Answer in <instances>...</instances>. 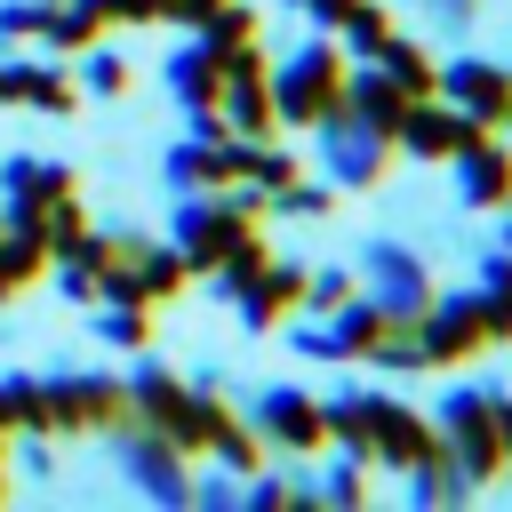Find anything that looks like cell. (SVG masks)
Listing matches in <instances>:
<instances>
[{"mask_svg": "<svg viewBox=\"0 0 512 512\" xmlns=\"http://www.w3.org/2000/svg\"><path fill=\"white\" fill-rule=\"evenodd\" d=\"M344 88H352L344 56H336V48H304V56L272 80V112H280L288 128H320V120L344 112Z\"/></svg>", "mask_w": 512, "mask_h": 512, "instance_id": "obj_1", "label": "cell"}, {"mask_svg": "<svg viewBox=\"0 0 512 512\" xmlns=\"http://www.w3.org/2000/svg\"><path fill=\"white\" fill-rule=\"evenodd\" d=\"M440 448L456 456V472L480 488V480H496L504 472V432H496V400H480V392H456L448 400V416H440Z\"/></svg>", "mask_w": 512, "mask_h": 512, "instance_id": "obj_2", "label": "cell"}, {"mask_svg": "<svg viewBox=\"0 0 512 512\" xmlns=\"http://www.w3.org/2000/svg\"><path fill=\"white\" fill-rule=\"evenodd\" d=\"M416 344H424V360H472V352H488V344H496L488 304H480V296L424 304V312H416Z\"/></svg>", "mask_w": 512, "mask_h": 512, "instance_id": "obj_3", "label": "cell"}, {"mask_svg": "<svg viewBox=\"0 0 512 512\" xmlns=\"http://www.w3.org/2000/svg\"><path fill=\"white\" fill-rule=\"evenodd\" d=\"M432 440H440V432H432L416 408H400V400H368V408H360V464H392V472H408Z\"/></svg>", "mask_w": 512, "mask_h": 512, "instance_id": "obj_4", "label": "cell"}, {"mask_svg": "<svg viewBox=\"0 0 512 512\" xmlns=\"http://www.w3.org/2000/svg\"><path fill=\"white\" fill-rule=\"evenodd\" d=\"M120 416H136V408H128V392L104 384V376H72V384L40 392V424H48V432H104V424H120Z\"/></svg>", "mask_w": 512, "mask_h": 512, "instance_id": "obj_5", "label": "cell"}, {"mask_svg": "<svg viewBox=\"0 0 512 512\" xmlns=\"http://www.w3.org/2000/svg\"><path fill=\"white\" fill-rule=\"evenodd\" d=\"M248 232H256V208H240V200L216 208V200H208V208H184V248H176V256H184V272H216Z\"/></svg>", "mask_w": 512, "mask_h": 512, "instance_id": "obj_6", "label": "cell"}, {"mask_svg": "<svg viewBox=\"0 0 512 512\" xmlns=\"http://www.w3.org/2000/svg\"><path fill=\"white\" fill-rule=\"evenodd\" d=\"M72 168H56V160H8V224H24V232H40L48 224V208H64L72 200Z\"/></svg>", "mask_w": 512, "mask_h": 512, "instance_id": "obj_7", "label": "cell"}, {"mask_svg": "<svg viewBox=\"0 0 512 512\" xmlns=\"http://www.w3.org/2000/svg\"><path fill=\"white\" fill-rule=\"evenodd\" d=\"M472 136H488V128H480L472 112H440L432 96H416V104H408V120H400V144H408L416 160H456Z\"/></svg>", "mask_w": 512, "mask_h": 512, "instance_id": "obj_8", "label": "cell"}, {"mask_svg": "<svg viewBox=\"0 0 512 512\" xmlns=\"http://www.w3.org/2000/svg\"><path fill=\"white\" fill-rule=\"evenodd\" d=\"M256 424H264V440H280L288 456H328V408H312L304 392H264Z\"/></svg>", "mask_w": 512, "mask_h": 512, "instance_id": "obj_9", "label": "cell"}, {"mask_svg": "<svg viewBox=\"0 0 512 512\" xmlns=\"http://www.w3.org/2000/svg\"><path fill=\"white\" fill-rule=\"evenodd\" d=\"M440 88H448V96H456V112H472L480 128L512 120V72H496V64H448V72H440Z\"/></svg>", "mask_w": 512, "mask_h": 512, "instance_id": "obj_10", "label": "cell"}, {"mask_svg": "<svg viewBox=\"0 0 512 512\" xmlns=\"http://www.w3.org/2000/svg\"><path fill=\"white\" fill-rule=\"evenodd\" d=\"M408 104H416V96H408V88H400L392 72H368V80H352V88H344V112H352V120H360L368 136H384V144L400 136Z\"/></svg>", "mask_w": 512, "mask_h": 512, "instance_id": "obj_11", "label": "cell"}, {"mask_svg": "<svg viewBox=\"0 0 512 512\" xmlns=\"http://www.w3.org/2000/svg\"><path fill=\"white\" fill-rule=\"evenodd\" d=\"M456 160H464V200H472V208H504V200H512V152H504V144L472 136Z\"/></svg>", "mask_w": 512, "mask_h": 512, "instance_id": "obj_12", "label": "cell"}, {"mask_svg": "<svg viewBox=\"0 0 512 512\" xmlns=\"http://www.w3.org/2000/svg\"><path fill=\"white\" fill-rule=\"evenodd\" d=\"M168 88H176L184 104L216 112V104H224V56H216V48H184V56L168 64Z\"/></svg>", "mask_w": 512, "mask_h": 512, "instance_id": "obj_13", "label": "cell"}, {"mask_svg": "<svg viewBox=\"0 0 512 512\" xmlns=\"http://www.w3.org/2000/svg\"><path fill=\"white\" fill-rule=\"evenodd\" d=\"M128 472H136L152 496H184V472H176V440H160V432L128 440Z\"/></svg>", "mask_w": 512, "mask_h": 512, "instance_id": "obj_14", "label": "cell"}, {"mask_svg": "<svg viewBox=\"0 0 512 512\" xmlns=\"http://www.w3.org/2000/svg\"><path fill=\"white\" fill-rule=\"evenodd\" d=\"M376 64H384L408 96H440V72H432V56H424L416 40H384V48H376Z\"/></svg>", "mask_w": 512, "mask_h": 512, "instance_id": "obj_15", "label": "cell"}, {"mask_svg": "<svg viewBox=\"0 0 512 512\" xmlns=\"http://www.w3.org/2000/svg\"><path fill=\"white\" fill-rule=\"evenodd\" d=\"M208 48H216V56H232V48H256V16H248L240 0H224V8L208 16Z\"/></svg>", "mask_w": 512, "mask_h": 512, "instance_id": "obj_16", "label": "cell"}, {"mask_svg": "<svg viewBox=\"0 0 512 512\" xmlns=\"http://www.w3.org/2000/svg\"><path fill=\"white\" fill-rule=\"evenodd\" d=\"M96 88H104V96H128V64H120V56H96Z\"/></svg>", "mask_w": 512, "mask_h": 512, "instance_id": "obj_17", "label": "cell"}, {"mask_svg": "<svg viewBox=\"0 0 512 512\" xmlns=\"http://www.w3.org/2000/svg\"><path fill=\"white\" fill-rule=\"evenodd\" d=\"M224 0H160V16H184V24H208Z\"/></svg>", "mask_w": 512, "mask_h": 512, "instance_id": "obj_18", "label": "cell"}, {"mask_svg": "<svg viewBox=\"0 0 512 512\" xmlns=\"http://www.w3.org/2000/svg\"><path fill=\"white\" fill-rule=\"evenodd\" d=\"M312 304H352V280H344V272H328V280H312Z\"/></svg>", "mask_w": 512, "mask_h": 512, "instance_id": "obj_19", "label": "cell"}, {"mask_svg": "<svg viewBox=\"0 0 512 512\" xmlns=\"http://www.w3.org/2000/svg\"><path fill=\"white\" fill-rule=\"evenodd\" d=\"M360 488H368L360 464H352V472H328V496H336V504H360Z\"/></svg>", "mask_w": 512, "mask_h": 512, "instance_id": "obj_20", "label": "cell"}, {"mask_svg": "<svg viewBox=\"0 0 512 512\" xmlns=\"http://www.w3.org/2000/svg\"><path fill=\"white\" fill-rule=\"evenodd\" d=\"M304 8H312V16H320V24H328V32H344V16H352V8H360V0H304Z\"/></svg>", "mask_w": 512, "mask_h": 512, "instance_id": "obj_21", "label": "cell"}, {"mask_svg": "<svg viewBox=\"0 0 512 512\" xmlns=\"http://www.w3.org/2000/svg\"><path fill=\"white\" fill-rule=\"evenodd\" d=\"M496 432H504V464H512V400H496Z\"/></svg>", "mask_w": 512, "mask_h": 512, "instance_id": "obj_22", "label": "cell"}, {"mask_svg": "<svg viewBox=\"0 0 512 512\" xmlns=\"http://www.w3.org/2000/svg\"><path fill=\"white\" fill-rule=\"evenodd\" d=\"M0 488H8V480H0Z\"/></svg>", "mask_w": 512, "mask_h": 512, "instance_id": "obj_23", "label": "cell"}]
</instances>
